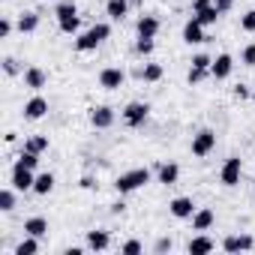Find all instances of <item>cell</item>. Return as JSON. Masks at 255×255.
I'll return each mask as SVG.
<instances>
[{"instance_id":"41","label":"cell","mask_w":255,"mask_h":255,"mask_svg":"<svg viewBox=\"0 0 255 255\" xmlns=\"http://www.w3.org/2000/svg\"><path fill=\"white\" fill-rule=\"evenodd\" d=\"M12 33V21L9 18H0V39H6Z\"/></svg>"},{"instance_id":"32","label":"cell","mask_w":255,"mask_h":255,"mask_svg":"<svg viewBox=\"0 0 255 255\" xmlns=\"http://www.w3.org/2000/svg\"><path fill=\"white\" fill-rule=\"evenodd\" d=\"M18 165H24V168H33V171H36V165H39V153L21 150V156H18Z\"/></svg>"},{"instance_id":"24","label":"cell","mask_w":255,"mask_h":255,"mask_svg":"<svg viewBox=\"0 0 255 255\" xmlns=\"http://www.w3.org/2000/svg\"><path fill=\"white\" fill-rule=\"evenodd\" d=\"M219 15H222V12L216 9V3H210V6H204V9H198V12H195V18H198V21H201L204 27L216 24V21H219Z\"/></svg>"},{"instance_id":"5","label":"cell","mask_w":255,"mask_h":255,"mask_svg":"<svg viewBox=\"0 0 255 255\" xmlns=\"http://www.w3.org/2000/svg\"><path fill=\"white\" fill-rule=\"evenodd\" d=\"M123 84H126V72L120 66H105L99 72V87L102 90H120Z\"/></svg>"},{"instance_id":"35","label":"cell","mask_w":255,"mask_h":255,"mask_svg":"<svg viewBox=\"0 0 255 255\" xmlns=\"http://www.w3.org/2000/svg\"><path fill=\"white\" fill-rule=\"evenodd\" d=\"M120 252H123V255H138V252H144V243H141V240H126V243L120 246Z\"/></svg>"},{"instance_id":"6","label":"cell","mask_w":255,"mask_h":255,"mask_svg":"<svg viewBox=\"0 0 255 255\" xmlns=\"http://www.w3.org/2000/svg\"><path fill=\"white\" fill-rule=\"evenodd\" d=\"M240 174H243V162H240V156H228L225 165L219 168V180H222L225 186H237V183H240Z\"/></svg>"},{"instance_id":"42","label":"cell","mask_w":255,"mask_h":255,"mask_svg":"<svg viewBox=\"0 0 255 255\" xmlns=\"http://www.w3.org/2000/svg\"><path fill=\"white\" fill-rule=\"evenodd\" d=\"M213 3H216V9L225 15V12H231V6H234V0H213Z\"/></svg>"},{"instance_id":"4","label":"cell","mask_w":255,"mask_h":255,"mask_svg":"<svg viewBox=\"0 0 255 255\" xmlns=\"http://www.w3.org/2000/svg\"><path fill=\"white\" fill-rule=\"evenodd\" d=\"M216 147V132L213 129H198L192 135V156H207Z\"/></svg>"},{"instance_id":"37","label":"cell","mask_w":255,"mask_h":255,"mask_svg":"<svg viewBox=\"0 0 255 255\" xmlns=\"http://www.w3.org/2000/svg\"><path fill=\"white\" fill-rule=\"evenodd\" d=\"M3 72H6V75H18V72H21L18 60H15V57H3Z\"/></svg>"},{"instance_id":"47","label":"cell","mask_w":255,"mask_h":255,"mask_svg":"<svg viewBox=\"0 0 255 255\" xmlns=\"http://www.w3.org/2000/svg\"><path fill=\"white\" fill-rule=\"evenodd\" d=\"M252 186H255V183H252Z\"/></svg>"},{"instance_id":"26","label":"cell","mask_w":255,"mask_h":255,"mask_svg":"<svg viewBox=\"0 0 255 255\" xmlns=\"http://www.w3.org/2000/svg\"><path fill=\"white\" fill-rule=\"evenodd\" d=\"M39 252V237L33 234H24V240L15 246V255H36Z\"/></svg>"},{"instance_id":"9","label":"cell","mask_w":255,"mask_h":255,"mask_svg":"<svg viewBox=\"0 0 255 255\" xmlns=\"http://www.w3.org/2000/svg\"><path fill=\"white\" fill-rule=\"evenodd\" d=\"M183 42L186 45H198V42H207V36H204V24L192 15L186 24H183Z\"/></svg>"},{"instance_id":"27","label":"cell","mask_w":255,"mask_h":255,"mask_svg":"<svg viewBox=\"0 0 255 255\" xmlns=\"http://www.w3.org/2000/svg\"><path fill=\"white\" fill-rule=\"evenodd\" d=\"M24 150H30V153H45V150H48V135H30V138L24 141Z\"/></svg>"},{"instance_id":"10","label":"cell","mask_w":255,"mask_h":255,"mask_svg":"<svg viewBox=\"0 0 255 255\" xmlns=\"http://www.w3.org/2000/svg\"><path fill=\"white\" fill-rule=\"evenodd\" d=\"M48 114V99L45 96H30L24 102V120H42Z\"/></svg>"},{"instance_id":"44","label":"cell","mask_w":255,"mask_h":255,"mask_svg":"<svg viewBox=\"0 0 255 255\" xmlns=\"http://www.w3.org/2000/svg\"><path fill=\"white\" fill-rule=\"evenodd\" d=\"M96 183H93V177H81V189H93Z\"/></svg>"},{"instance_id":"23","label":"cell","mask_w":255,"mask_h":255,"mask_svg":"<svg viewBox=\"0 0 255 255\" xmlns=\"http://www.w3.org/2000/svg\"><path fill=\"white\" fill-rule=\"evenodd\" d=\"M51 189H54V174H51V171H42V174H36L33 192H36V195H48Z\"/></svg>"},{"instance_id":"8","label":"cell","mask_w":255,"mask_h":255,"mask_svg":"<svg viewBox=\"0 0 255 255\" xmlns=\"http://www.w3.org/2000/svg\"><path fill=\"white\" fill-rule=\"evenodd\" d=\"M195 210H198V207H195V201H192L189 195H180V198H171V201H168V213H171L174 219H192Z\"/></svg>"},{"instance_id":"12","label":"cell","mask_w":255,"mask_h":255,"mask_svg":"<svg viewBox=\"0 0 255 255\" xmlns=\"http://www.w3.org/2000/svg\"><path fill=\"white\" fill-rule=\"evenodd\" d=\"M231 69H234V57H231V54H219V57H213V63H210V75H213L216 81H225V78L231 75Z\"/></svg>"},{"instance_id":"30","label":"cell","mask_w":255,"mask_h":255,"mask_svg":"<svg viewBox=\"0 0 255 255\" xmlns=\"http://www.w3.org/2000/svg\"><path fill=\"white\" fill-rule=\"evenodd\" d=\"M153 48H156V42H153L150 36H138V39H135V51H138L141 57H150Z\"/></svg>"},{"instance_id":"2","label":"cell","mask_w":255,"mask_h":255,"mask_svg":"<svg viewBox=\"0 0 255 255\" xmlns=\"http://www.w3.org/2000/svg\"><path fill=\"white\" fill-rule=\"evenodd\" d=\"M150 168H132V171H123L117 180H114V189L120 192V195H129V192H135V189H141V186H147L150 183Z\"/></svg>"},{"instance_id":"18","label":"cell","mask_w":255,"mask_h":255,"mask_svg":"<svg viewBox=\"0 0 255 255\" xmlns=\"http://www.w3.org/2000/svg\"><path fill=\"white\" fill-rule=\"evenodd\" d=\"M108 246H111V234H108V231H102V228L87 231V249H93V252H105Z\"/></svg>"},{"instance_id":"43","label":"cell","mask_w":255,"mask_h":255,"mask_svg":"<svg viewBox=\"0 0 255 255\" xmlns=\"http://www.w3.org/2000/svg\"><path fill=\"white\" fill-rule=\"evenodd\" d=\"M210 3H213V0H192V12H198V9H204Z\"/></svg>"},{"instance_id":"19","label":"cell","mask_w":255,"mask_h":255,"mask_svg":"<svg viewBox=\"0 0 255 255\" xmlns=\"http://www.w3.org/2000/svg\"><path fill=\"white\" fill-rule=\"evenodd\" d=\"M129 0H108L105 3V15L111 18V21H123L126 18V12H129Z\"/></svg>"},{"instance_id":"33","label":"cell","mask_w":255,"mask_h":255,"mask_svg":"<svg viewBox=\"0 0 255 255\" xmlns=\"http://www.w3.org/2000/svg\"><path fill=\"white\" fill-rule=\"evenodd\" d=\"M207 75H210V69H201V66H189V75H186V78H189V84H201Z\"/></svg>"},{"instance_id":"13","label":"cell","mask_w":255,"mask_h":255,"mask_svg":"<svg viewBox=\"0 0 255 255\" xmlns=\"http://www.w3.org/2000/svg\"><path fill=\"white\" fill-rule=\"evenodd\" d=\"M252 246H255L252 234H231V237L222 240V249H225V252H249Z\"/></svg>"},{"instance_id":"16","label":"cell","mask_w":255,"mask_h":255,"mask_svg":"<svg viewBox=\"0 0 255 255\" xmlns=\"http://www.w3.org/2000/svg\"><path fill=\"white\" fill-rule=\"evenodd\" d=\"M213 222H216V213L210 207H198L192 213V231H207V228H213Z\"/></svg>"},{"instance_id":"21","label":"cell","mask_w":255,"mask_h":255,"mask_svg":"<svg viewBox=\"0 0 255 255\" xmlns=\"http://www.w3.org/2000/svg\"><path fill=\"white\" fill-rule=\"evenodd\" d=\"M24 234L45 237V234H48V219H45V216H30V219H24Z\"/></svg>"},{"instance_id":"11","label":"cell","mask_w":255,"mask_h":255,"mask_svg":"<svg viewBox=\"0 0 255 255\" xmlns=\"http://www.w3.org/2000/svg\"><path fill=\"white\" fill-rule=\"evenodd\" d=\"M111 123H114V108H108V105L90 108V126L93 129H108Z\"/></svg>"},{"instance_id":"3","label":"cell","mask_w":255,"mask_h":255,"mask_svg":"<svg viewBox=\"0 0 255 255\" xmlns=\"http://www.w3.org/2000/svg\"><path fill=\"white\" fill-rule=\"evenodd\" d=\"M150 117V105L147 102H129L123 108V123L129 126V129H138V126H144Z\"/></svg>"},{"instance_id":"25","label":"cell","mask_w":255,"mask_h":255,"mask_svg":"<svg viewBox=\"0 0 255 255\" xmlns=\"http://www.w3.org/2000/svg\"><path fill=\"white\" fill-rule=\"evenodd\" d=\"M36 27H39V15L36 12H21L18 15V30L21 33H36Z\"/></svg>"},{"instance_id":"31","label":"cell","mask_w":255,"mask_h":255,"mask_svg":"<svg viewBox=\"0 0 255 255\" xmlns=\"http://www.w3.org/2000/svg\"><path fill=\"white\" fill-rule=\"evenodd\" d=\"M54 15H57V18H66V15H78V6L72 3V0H60V3H57V9H54Z\"/></svg>"},{"instance_id":"29","label":"cell","mask_w":255,"mask_h":255,"mask_svg":"<svg viewBox=\"0 0 255 255\" xmlns=\"http://www.w3.org/2000/svg\"><path fill=\"white\" fill-rule=\"evenodd\" d=\"M78 24H81V18H78V15L57 18V27H60V33H78Z\"/></svg>"},{"instance_id":"15","label":"cell","mask_w":255,"mask_h":255,"mask_svg":"<svg viewBox=\"0 0 255 255\" xmlns=\"http://www.w3.org/2000/svg\"><path fill=\"white\" fill-rule=\"evenodd\" d=\"M156 177H159L162 186H174L177 177H180V165L177 162H162V165H156Z\"/></svg>"},{"instance_id":"34","label":"cell","mask_w":255,"mask_h":255,"mask_svg":"<svg viewBox=\"0 0 255 255\" xmlns=\"http://www.w3.org/2000/svg\"><path fill=\"white\" fill-rule=\"evenodd\" d=\"M240 30L243 33H255V9H249L246 15H240Z\"/></svg>"},{"instance_id":"20","label":"cell","mask_w":255,"mask_h":255,"mask_svg":"<svg viewBox=\"0 0 255 255\" xmlns=\"http://www.w3.org/2000/svg\"><path fill=\"white\" fill-rule=\"evenodd\" d=\"M186 249H189V255H207V252H213V249H216V243H213L207 234H198V237H192V240H189V246H186Z\"/></svg>"},{"instance_id":"40","label":"cell","mask_w":255,"mask_h":255,"mask_svg":"<svg viewBox=\"0 0 255 255\" xmlns=\"http://www.w3.org/2000/svg\"><path fill=\"white\" fill-rule=\"evenodd\" d=\"M171 249H174V243H171L168 237H159L156 246H153V252H171Z\"/></svg>"},{"instance_id":"38","label":"cell","mask_w":255,"mask_h":255,"mask_svg":"<svg viewBox=\"0 0 255 255\" xmlns=\"http://www.w3.org/2000/svg\"><path fill=\"white\" fill-rule=\"evenodd\" d=\"M231 96H234L237 102H243V99H249V96H252V90H249V84H237V87L231 90Z\"/></svg>"},{"instance_id":"28","label":"cell","mask_w":255,"mask_h":255,"mask_svg":"<svg viewBox=\"0 0 255 255\" xmlns=\"http://www.w3.org/2000/svg\"><path fill=\"white\" fill-rule=\"evenodd\" d=\"M15 186L12 189H3V192H0V210H3V213H9V210H15Z\"/></svg>"},{"instance_id":"22","label":"cell","mask_w":255,"mask_h":255,"mask_svg":"<svg viewBox=\"0 0 255 255\" xmlns=\"http://www.w3.org/2000/svg\"><path fill=\"white\" fill-rule=\"evenodd\" d=\"M135 75H138L141 81H147V84H156V81L162 78V66H159V63H144L141 69H135Z\"/></svg>"},{"instance_id":"17","label":"cell","mask_w":255,"mask_h":255,"mask_svg":"<svg viewBox=\"0 0 255 255\" xmlns=\"http://www.w3.org/2000/svg\"><path fill=\"white\" fill-rule=\"evenodd\" d=\"M135 33L156 39V33H159V18H156V15H141V18L135 21Z\"/></svg>"},{"instance_id":"1","label":"cell","mask_w":255,"mask_h":255,"mask_svg":"<svg viewBox=\"0 0 255 255\" xmlns=\"http://www.w3.org/2000/svg\"><path fill=\"white\" fill-rule=\"evenodd\" d=\"M111 36V24H105V21H99V24H93L90 30H84L78 39H75V51L78 54H87V51H96L105 39Z\"/></svg>"},{"instance_id":"39","label":"cell","mask_w":255,"mask_h":255,"mask_svg":"<svg viewBox=\"0 0 255 255\" xmlns=\"http://www.w3.org/2000/svg\"><path fill=\"white\" fill-rule=\"evenodd\" d=\"M210 63H213V57H210V54H195V57H192V66H201V69H210Z\"/></svg>"},{"instance_id":"45","label":"cell","mask_w":255,"mask_h":255,"mask_svg":"<svg viewBox=\"0 0 255 255\" xmlns=\"http://www.w3.org/2000/svg\"><path fill=\"white\" fill-rule=\"evenodd\" d=\"M123 210H126V204H123V201H114V204H111V213H123Z\"/></svg>"},{"instance_id":"14","label":"cell","mask_w":255,"mask_h":255,"mask_svg":"<svg viewBox=\"0 0 255 255\" xmlns=\"http://www.w3.org/2000/svg\"><path fill=\"white\" fill-rule=\"evenodd\" d=\"M21 75H24V87H30V90H42L48 84V72L39 66H27Z\"/></svg>"},{"instance_id":"7","label":"cell","mask_w":255,"mask_h":255,"mask_svg":"<svg viewBox=\"0 0 255 255\" xmlns=\"http://www.w3.org/2000/svg\"><path fill=\"white\" fill-rule=\"evenodd\" d=\"M9 183L18 189V192H27V189H33V183H36V174H33V168H24V165H12V177H9Z\"/></svg>"},{"instance_id":"46","label":"cell","mask_w":255,"mask_h":255,"mask_svg":"<svg viewBox=\"0 0 255 255\" xmlns=\"http://www.w3.org/2000/svg\"><path fill=\"white\" fill-rule=\"evenodd\" d=\"M129 3H132V6H141V3H144V0H129Z\"/></svg>"},{"instance_id":"36","label":"cell","mask_w":255,"mask_h":255,"mask_svg":"<svg viewBox=\"0 0 255 255\" xmlns=\"http://www.w3.org/2000/svg\"><path fill=\"white\" fill-rule=\"evenodd\" d=\"M240 63H243V66H255V42H249V45L240 51Z\"/></svg>"}]
</instances>
